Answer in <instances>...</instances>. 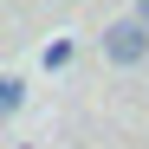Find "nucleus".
Listing matches in <instances>:
<instances>
[{
  "mask_svg": "<svg viewBox=\"0 0 149 149\" xmlns=\"http://www.w3.org/2000/svg\"><path fill=\"white\" fill-rule=\"evenodd\" d=\"M130 19H136V26H149V0H136V13H130Z\"/></svg>",
  "mask_w": 149,
  "mask_h": 149,
  "instance_id": "obj_2",
  "label": "nucleus"
},
{
  "mask_svg": "<svg viewBox=\"0 0 149 149\" xmlns=\"http://www.w3.org/2000/svg\"><path fill=\"white\" fill-rule=\"evenodd\" d=\"M97 45H104L110 65H143V58H149V26H136V19L123 13V19H110V26H104V39H97Z\"/></svg>",
  "mask_w": 149,
  "mask_h": 149,
  "instance_id": "obj_1",
  "label": "nucleus"
}]
</instances>
